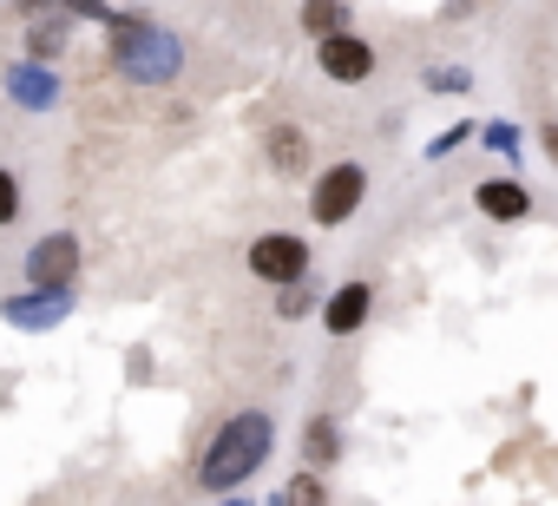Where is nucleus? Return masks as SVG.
Segmentation results:
<instances>
[{"label": "nucleus", "mask_w": 558, "mask_h": 506, "mask_svg": "<svg viewBox=\"0 0 558 506\" xmlns=\"http://www.w3.org/2000/svg\"><path fill=\"white\" fill-rule=\"evenodd\" d=\"M80 270H86L80 230H47V237L27 243V257H21L27 290H80Z\"/></svg>", "instance_id": "5"}, {"label": "nucleus", "mask_w": 558, "mask_h": 506, "mask_svg": "<svg viewBox=\"0 0 558 506\" xmlns=\"http://www.w3.org/2000/svg\"><path fill=\"white\" fill-rule=\"evenodd\" d=\"M316 73L329 80V86H368L375 73H381V53H375V40L368 34H329V40H316Z\"/></svg>", "instance_id": "6"}, {"label": "nucleus", "mask_w": 558, "mask_h": 506, "mask_svg": "<svg viewBox=\"0 0 558 506\" xmlns=\"http://www.w3.org/2000/svg\"><path fill=\"white\" fill-rule=\"evenodd\" d=\"M73 303H80V290H21V297L0 303V323L40 336V329H60V323L73 316Z\"/></svg>", "instance_id": "11"}, {"label": "nucleus", "mask_w": 558, "mask_h": 506, "mask_svg": "<svg viewBox=\"0 0 558 506\" xmlns=\"http://www.w3.org/2000/svg\"><path fill=\"white\" fill-rule=\"evenodd\" d=\"M269 506H336V493H329V473H316V467H296L283 486H276V499Z\"/></svg>", "instance_id": "15"}, {"label": "nucleus", "mask_w": 558, "mask_h": 506, "mask_svg": "<svg viewBox=\"0 0 558 506\" xmlns=\"http://www.w3.org/2000/svg\"><path fill=\"white\" fill-rule=\"evenodd\" d=\"M0 93H8L21 112H60V106H66L60 67H40V60H14L8 73H0Z\"/></svg>", "instance_id": "9"}, {"label": "nucleus", "mask_w": 558, "mask_h": 506, "mask_svg": "<svg viewBox=\"0 0 558 506\" xmlns=\"http://www.w3.org/2000/svg\"><path fill=\"white\" fill-rule=\"evenodd\" d=\"M66 47H73V21H66V14H47V21H34V27H27V40H21V60L60 67V60H66Z\"/></svg>", "instance_id": "13"}, {"label": "nucleus", "mask_w": 558, "mask_h": 506, "mask_svg": "<svg viewBox=\"0 0 558 506\" xmlns=\"http://www.w3.org/2000/svg\"><path fill=\"white\" fill-rule=\"evenodd\" d=\"M323 310V297L310 290V284H296V290H276V316L283 323H303V316H316Z\"/></svg>", "instance_id": "17"}, {"label": "nucleus", "mask_w": 558, "mask_h": 506, "mask_svg": "<svg viewBox=\"0 0 558 506\" xmlns=\"http://www.w3.org/2000/svg\"><path fill=\"white\" fill-rule=\"evenodd\" d=\"M276 454V414L269 408H230L210 441L197 447V467H191V486L204 499H230L236 486H250Z\"/></svg>", "instance_id": "1"}, {"label": "nucleus", "mask_w": 558, "mask_h": 506, "mask_svg": "<svg viewBox=\"0 0 558 506\" xmlns=\"http://www.w3.org/2000/svg\"><path fill=\"white\" fill-rule=\"evenodd\" d=\"M60 14H66V21H93V27H106V34H112V21H119L112 0H60Z\"/></svg>", "instance_id": "19"}, {"label": "nucleus", "mask_w": 558, "mask_h": 506, "mask_svg": "<svg viewBox=\"0 0 558 506\" xmlns=\"http://www.w3.org/2000/svg\"><path fill=\"white\" fill-rule=\"evenodd\" d=\"M375 303H381V290H375L368 277H342V284L323 297L316 323H323V336H329V342H355V336L375 323Z\"/></svg>", "instance_id": "7"}, {"label": "nucleus", "mask_w": 558, "mask_h": 506, "mask_svg": "<svg viewBox=\"0 0 558 506\" xmlns=\"http://www.w3.org/2000/svg\"><path fill=\"white\" fill-rule=\"evenodd\" d=\"M473 210H480L486 224H532L538 197H532V184H525V178L493 171V178H480V184H473Z\"/></svg>", "instance_id": "10"}, {"label": "nucleus", "mask_w": 558, "mask_h": 506, "mask_svg": "<svg viewBox=\"0 0 558 506\" xmlns=\"http://www.w3.org/2000/svg\"><path fill=\"white\" fill-rule=\"evenodd\" d=\"M21 210H27V184H21V171H14V165H0V230H14V224H21Z\"/></svg>", "instance_id": "16"}, {"label": "nucleus", "mask_w": 558, "mask_h": 506, "mask_svg": "<svg viewBox=\"0 0 558 506\" xmlns=\"http://www.w3.org/2000/svg\"><path fill=\"white\" fill-rule=\"evenodd\" d=\"M480 145H486V152H499V158H519V145H525V138H519V125H512V119H486V125H480Z\"/></svg>", "instance_id": "18"}, {"label": "nucleus", "mask_w": 558, "mask_h": 506, "mask_svg": "<svg viewBox=\"0 0 558 506\" xmlns=\"http://www.w3.org/2000/svg\"><path fill=\"white\" fill-rule=\"evenodd\" d=\"M106 67L125 80V86H178L184 80V40L151 21V14H119L112 34H106Z\"/></svg>", "instance_id": "2"}, {"label": "nucleus", "mask_w": 558, "mask_h": 506, "mask_svg": "<svg viewBox=\"0 0 558 506\" xmlns=\"http://www.w3.org/2000/svg\"><path fill=\"white\" fill-rule=\"evenodd\" d=\"M466 138H480V125H466V119H460V125H447V132L427 145V158H447V152H453V145H466Z\"/></svg>", "instance_id": "21"}, {"label": "nucleus", "mask_w": 558, "mask_h": 506, "mask_svg": "<svg viewBox=\"0 0 558 506\" xmlns=\"http://www.w3.org/2000/svg\"><path fill=\"white\" fill-rule=\"evenodd\" d=\"M538 145H545V158L558 165V119H545V125H538Z\"/></svg>", "instance_id": "22"}, {"label": "nucleus", "mask_w": 558, "mask_h": 506, "mask_svg": "<svg viewBox=\"0 0 558 506\" xmlns=\"http://www.w3.org/2000/svg\"><path fill=\"white\" fill-rule=\"evenodd\" d=\"M368 165L362 158H336V165H323L316 171V184H310V224L316 230H342V224H355V210L368 204Z\"/></svg>", "instance_id": "4"}, {"label": "nucleus", "mask_w": 558, "mask_h": 506, "mask_svg": "<svg viewBox=\"0 0 558 506\" xmlns=\"http://www.w3.org/2000/svg\"><path fill=\"white\" fill-rule=\"evenodd\" d=\"M296 447H303V467H316V473H329V467L349 454V447H342V421H336V414H310Z\"/></svg>", "instance_id": "12"}, {"label": "nucleus", "mask_w": 558, "mask_h": 506, "mask_svg": "<svg viewBox=\"0 0 558 506\" xmlns=\"http://www.w3.org/2000/svg\"><path fill=\"white\" fill-rule=\"evenodd\" d=\"M263 165H269V178H283V184L316 178V138H310V125L303 119H269L263 125Z\"/></svg>", "instance_id": "8"}, {"label": "nucleus", "mask_w": 558, "mask_h": 506, "mask_svg": "<svg viewBox=\"0 0 558 506\" xmlns=\"http://www.w3.org/2000/svg\"><path fill=\"white\" fill-rule=\"evenodd\" d=\"M296 27H303L310 47H316V40H329V34H349L355 14H349V0H303V8H296Z\"/></svg>", "instance_id": "14"}, {"label": "nucleus", "mask_w": 558, "mask_h": 506, "mask_svg": "<svg viewBox=\"0 0 558 506\" xmlns=\"http://www.w3.org/2000/svg\"><path fill=\"white\" fill-rule=\"evenodd\" d=\"M243 270H250L263 290H296V284L316 277V243H310L303 230H263V237H250V250H243Z\"/></svg>", "instance_id": "3"}, {"label": "nucleus", "mask_w": 558, "mask_h": 506, "mask_svg": "<svg viewBox=\"0 0 558 506\" xmlns=\"http://www.w3.org/2000/svg\"><path fill=\"white\" fill-rule=\"evenodd\" d=\"M427 93L460 99V93H473V73H466V67H434V73H427Z\"/></svg>", "instance_id": "20"}, {"label": "nucleus", "mask_w": 558, "mask_h": 506, "mask_svg": "<svg viewBox=\"0 0 558 506\" xmlns=\"http://www.w3.org/2000/svg\"><path fill=\"white\" fill-rule=\"evenodd\" d=\"M223 506H256V499H223Z\"/></svg>", "instance_id": "23"}]
</instances>
